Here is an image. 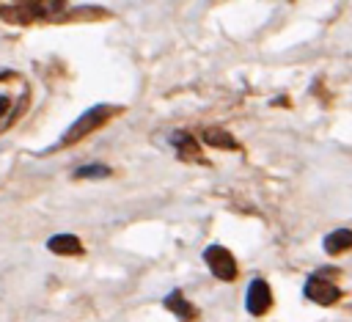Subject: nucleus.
<instances>
[{"mask_svg": "<svg viewBox=\"0 0 352 322\" xmlns=\"http://www.w3.org/2000/svg\"><path fill=\"white\" fill-rule=\"evenodd\" d=\"M118 107H110V105H94V107H88L82 116H77V121L60 135V140L55 143V149H60V146H69V143H77V140H82L85 135H91L94 129H99L113 113H116Z\"/></svg>", "mask_w": 352, "mask_h": 322, "instance_id": "nucleus-1", "label": "nucleus"}, {"mask_svg": "<svg viewBox=\"0 0 352 322\" xmlns=\"http://www.w3.org/2000/svg\"><path fill=\"white\" fill-rule=\"evenodd\" d=\"M204 261L209 264V270L220 278V281H234L236 278V259L231 256L228 248L223 245H212L204 250Z\"/></svg>", "mask_w": 352, "mask_h": 322, "instance_id": "nucleus-2", "label": "nucleus"}, {"mask_svg": "<svg viewBox=\"0 0 352 322\" xmlns=\"http://www.w3.org/2000/svg\"><path fill=\"white\" fill-rule=\"evenodd\" d=\"M305 297L319 303V305H330L341 297V289L336 283H330L327 278H322V275H311L308 283H305Z\"/></svg>", "mask_w": 352, "mask_h": 322, "instance_id": "nucleus-3", "label": "nucleus"}, {"mask_svg": "<svg viewBox=\"0 0 352 322\" xmlns=\"http://www.w3.org/2000/svg\"><path fill=\"white\" fill-rule=\"evenodd\" d=\"M270 305H272V292H270L267 281H261V278L250 281L248 294H245V308H248V314L261 316V314H264Z\"/></svg>", "mask_w": 352, "mask_h": 322, "instance_id": "nucleus-4", "label": "nucleus"}, {"mask_svg": "<svg viewBox=\"0 0 352 322\" xmlns=\"http://www.w3.org/2000/svg\"><path fill=\"white\" fill-rule=\"evenodd\" d=\"M47 248L58 256H77L82 253V242L74 237V234H55L47 239Z\"/></svg>", "mask_w": 352, "mask_h": 322, "instance_id": "nucleus-5", "label": "nucleus"}, {"mask_svg": "<svg viewBox=\"0 0 352 322\" xmlns=\"http://www.w3.org/2000/svg\"><path fill=\"white\" fill-rule=\"evenodd\" d=\"M170 143L176 146V151H179L182 160H187V162H201V160H204L201 151H198V143H195L187 132H173V135H170Z\"/></svg>", "mask_w": 352, "mask_h": 322, "instance_id": "nucleus-6", "label": "nucleus"}, {"mask_svg": "<svg viewBox=\"0 0 352 322\" xmlns=\"http://www.w3.org/2000/svg\"><path fill=\"white\" fill-rule=\"evenodd\" d=\"M165 308H170V311H173L179 319H184V322H190V319L195 316V305H192V303H190L179 289H176V292H170V294L165 297Z\"/></svg>", "mask_w": 352, "mask_h": 322, "instance_id": "nucleus-7", "label": "nucleus"}, {"mask_svg": "<svg viewBox=\"0 0 352 322\" xmlns=\"http://www.w3.org/2000/svg\"><path fill=\"white\" fill-rule=\"evenodd\" d=\"M204 143H209V146H214V149H239V143H236V138L231 135V132H226V129H220V127H209V129H204Z\"/></svg>", "mask_w": 352, "mask_h": 322, "instance_id": "nucleus-8", "label": "nucleus"}, {"mask_svg": "<svg viewBox=\"0 0 352 322\" xmlns=\"http://www.w3.org/2000/svg\"><path fill=\"white\" fill-rule=\"evenodd\" d=\"M346 248H352V231L349 228H336L324 237V250L327 253H344Z\"/></svg>", "mask_w": 352, "mask_h": 322, "instance_id": "nucleus-9", "label": "nucleus"}, {"mask_svg": "<svg viewBox=\"0 0 352 322\" xmlns=\"http://www.w3.org/2000/svg\"><path fill=\"white\" fill-rule=\"evenodd\" d=\"M74 176L77 179H107L110 176V168L102 165V162H91V165H80L74 171Z\"/></svg>", "mask_w": 352, "mask_h": 322, "instance_id": "nucleus-10", "label": "nucleus"}, {"mask_svg": "<svg viewBox=\"0 0 352 322\" xmlns=\"http://www.w3.org/2000/svg\"><path fill=\"white\" fill-rule=\"evenodd\" d=\"M8 105H11V99H8L6 94H0V116H3L6 110H8Z\"/></svg>", "mask_w": 352, "mask_h": 322, "instance_id": "nucleus-11", "label": "nucleus"}, {"mask_svg": "<svg viewBox=\"0 0 352 322\" xmlns=\"http://www.w3.org/2000/svg\"><path fill=\"white\" fill-rule=\"evenodd\" d=\"M8 74H11V72H8V69H0V80H6V77H8Z\"/></svg>", "mask_w": 352, "mask_h": 322, "instance_id": "nucleus-12", "label": "nucleus"}]
</instances>
